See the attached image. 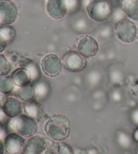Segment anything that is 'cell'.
<instances>
[{
    "label": "cell",
    "instance_id": "cell-1",
    "mask_svg": "<svg viewBox=\"0 0 138 154\" xmlns=\"http://www.w3.org/2000/svg\"><path fill=\"white\" fill-rule=\"evenodd\" d=\"M44 130L49 138L55 141H64L70 135V121L63 114H55L46 121Z\"/></svg>",
    "mask_w": 138,
    "mask_h": 154
},
{
    "label": "cell",
    "instance_id": "cell-2",
    "mask_svg": "<svg viewBox=\"0 0 138 154\" xmlns=\"http://www.w3.org/2000/svg\"><path fill=\"white\" fill-rule=\"evenodd\" d=\"M8 128L11 132H14L24 138L34 135L38 130L37 122L36 119L26 114H22L8 122Z\"/></svg>",
    "mask_w": 138,
    "mask_h": 154
},
{
    "label": "cell",
    "instance_id": "cell-3",
    "mask_svg": "<svg viewBox=\"0 0 138 154\" xmlns=\"http://www.w3.org/2000/svg\"><path fill=\"white\" fill-rule=\"evenodd\" d=\"M86 12L92 20L103 23L109 18L112 8L108 0H90L86 5Z\"/></svg>",
    "mask_w": 138,
    "mask_h": 154
},
{
    "label": "cell",
    "instance_id": "cell-4",
    "mask_svg": "<svg viewBox=\"0 0 138 154\" xmlns=\"http://www.w3.org/2000/svg\"><path fill=\"white\" fill-rule=\"evenodd\" d=\"M115 34L118 39L125 43H131L136 39L138 35L137 26L134 21L123 19L116 24Z\"/></svg>",
    "mask_w": 138,
    "mask_h": 154
},
{
    "label": "cell",
    "instance_id": "cell-5",
    "mask_svg": "<svg viewBox=\"0 0 138 154\" xmlns=\"http://www.w3.org/2000/svg\"><path fill=\"white\" fill-rule=\"evenodd\" d=\"M75 45L77 51L86 59L94 57L98 53V41L90 35H81L76 38Z\"/></svg>",
    "mask_w": 138,
    "mask_h": 154
},
{
    "label": "cell",
    "instance_id": "cell-6",
    "mask_svg": "<svg viewBox=\"0 0 138 154\" xmlns=\"http://www.w3.org/2000/svg\"><path fill=\"white\" fill-rule=\"evenodd\" d=\"M63 66L71 72L82 71L86 66L87 62L85 57L77 51H70L63 55L62 59Z\"/></svg>",
    "mask_w": 138,
    "mask_h": 154
},
{
    "label": "cell",
    "instance_id": "cell-7",
    "mask_svg": "<svg viewBox=\"0 0 138 154\" xmlns=\"http://www.w3.org/2000/svg\"><path fill=\"white\" fill-rule=\"evenodd\" d=\"M18 16V7L12 0H0V23L4 25L14 23Z\"/></svg>",
    "mask_w": 138,
    "mask_h": 154
},
{
    "label": "cell",
    "instance_id": "cell-8",
    "mask_svg": "<svg viewBox=\"0 0 138 154\" xmlns=\"http://www.w3.org/2000/svg\"><path fill=\"white\" fill-rule=\"evenodd\" d=\"M62 59L54 54H47L43 57L41 62L43 72L49 77L57 76L62 72Z\"/></svg>",
    "mask_w": 138,
    "mask_h": 154
},
{
    "label": "cell",
    "instance_id": "cell-9",
    "mask_svg": "<svg viewBox=\"0 0 138 154\" xmlns=\"http://www.w3.org/2000/svg\"><path fill=\"white\" fill-rule=\"evenodd\" d=\"M5 153L6 154H20L22 153L26 140L20 134L10 132L4 139Z\"/></svg>",
    "mask_w": 138,
    "mask_h": 154
},
{
    "label": "cell",
    "instance_id": "cell-10",
    "mask_svg": "<svg viewBox=\"0 0 138 154\" xmlns=\"http://www.w3.org/2000/svg\"><path fill=\"white\" fill-rule=\"evenodd\" d=\"M68 10L67 0H46V13L52 18L62 19L67 14Z\"/></svg>",
    "mask_w": 138,
    "mask_h": 154
},
{
    "label": "cell",
    "instance_id": "cell-11",
    "mask_svg": "<svg viewBox=\"0 0 138 154\" xmlns=\"http://www.w3.org/2000/svg\"><path fill=\"white\" fill-rule=\"evenodd\" d=\"M5 115L9 119H12L22 114L24 103L18 98L8 97L2 106Z\"/></svg>",
    "mask_w": 138,
    "mask_h": 154
},
{
    "label": "cell",
    "instance_id": "cell-12",
    "mask_svg": "<svg viewBox=\"0 0 138 154\" xmlns=\"http://www.w3.org/2000/svg\"><path fill=\"white\" fill-rule=\"evenodd\" d=\"M46 149V141L41 135H33L28 138L22 154H42Z\"/></svg>",
    "mask_w": 138,
    "mask_h": 154
},
{
    "label": "cell",
    "instance_id": "cell-13",
    "mask_svg": "<svg viewBox=\"0 0 138 154\" xmlns=\"http://www.w3.org/2000/svg\"><path fill=\"white\" fill-rule=\"evenodd\" d=\"M16 86L21 87L30 84L32 77L30 71L25 67H20L13 70L10 75Z\"/></svg>",
    "mask_w": 138,
    "mask_h": 154
},
{
    "label": "cell",
    "instance_id": "cell-14",
    "mask_svg": "<svg viewBox=\"0 0 138 154\" xmlns=\"http://www.w3.org/2000/svg\"><path fill=\"white\" fill-rule=\"evenodd\" d=\"M121 9L131 20L138 22V0H123Z\"/></svg>",
    "mask_w": 138,
    "mask_h": 154
},
{
    "label": "cell",
    "instance_id": "cell-15",
    "mask_svg": "<svg viewBox=\"0 0 138 154\" xmlns=\"http://www.w3.org/2000/svg\"><path fill=\"white\" fill-rule=\"evenodd\" d=\"M16 95L19 100L24 102L34 100L37 96L35 87L31 84H28L25 86L18 87V89L16 91Z\"/></svg>",
    "mask_w": 138,
    "mask_h": 154
},
{
    "label": "cell",
    "instance_id": "cell-16",
    "mask_svg": "<svg viewBox=\"0 0 138 154\" xmlns=\"http://www.w3.org/2000/svg\"><path fill=\"white\" fill-rule=\"evenodd\" d=\"M15 84L9 75L0 76V93L9 95L15 89Z\"/></svg>",
    "mask_w": 138,
    "mask_h": 154
},
{
    "label": "cell",
    "instance_id": "cell-17",
    "mask_svg": "<svg viewBox=\"0 0 138 154\" xmlns=\"http://www.w3.org/2000/svg\"><path fill=\"white\" fill-rule=\"evenodd\" d=\"M24 112L25 114L30 116L34 119L39 117L40 113V105L35 100L28 102H24Z\"/></svg>",
    "mask_w": 138,
    "mask_h": 154
},
{
    "label": "cell",
    "instance_id": "cell-18",
    "mask_svg": "<svg viewBox=\"0 0 138 154\" xmlns=\"http://www.w3.org/2000/svg\"><path fill=\"white\" fill-rule=\"evenodd\" d=\"M0 35L9 45L15 39L16 32L14 27L10 25H3L0 26Z\"/></svg>",
    "mask_w": 138,
    "mask_h": 154
},
{
    "label": "cell",
    "instance_id": "cell-19",
    "mask_svg": "<svg viewBox=\"0 0 138 154\" xmlns=\"http://www.w3.org/2000/svg\"><path fill=\"white\" fill-rule=\"evenodd\" d=\"M12 70V63L4 54H0V76H7Z\"/></svg>",
    "mask_w": 138,
    "mask_h": 154
},
{
    "label": "cell",
    "instance_id": "cell-20",
    "mask_svg": "<svg viewBox=\"0 0 138 154\" xmlns=\"http://www.w3.org/2000/svg\"><path fill=\"white\" fill-rule=\"evenodd\" d=\"M117 141L118 144L123 148H125V149L130 147L131 145V137L125 132H121L118 133Z\"/></svg>",
    "mask_w": 138,
    "mask_h": 154
},
{
    "label": "cell",
    "instance_id": "cell-21",
    "mask_svg": "<svg viewBox=\"0 0 138 154\" xmlns=\"http://www.w3.org/2000/svg\"><path fill=\"white\" fill-rule=\"evenodd\" d=\"M57 154H74L72 148L68 143L61 141L57 143Z\"/></svg>",
    "mask_w": 138,
    "mask_h": 154
},
{
    "label": "cell",
    "instance_id": "cell-22",
    "mask_svg": "<svg viewBox=\"0 0 138 154\" xmlns=\"http://www.w3.org/2000/svg\"><path fill=\"white\" fill-rule=\"evenodd\" d=\"M131 120L135 125L138 126V108L135 109L131 113Z\"/></svg>",
    "mask_w": 138,
    "mask_h": 154
},
{
    "label": "cell",
    "instance_id": "cell-23",
    "mask_svg": "<svg viewBox=\"0 0 138 154\" xmlns=\"http://www.w3.org/2000/svg\"><path fill=\"white\" fill-rule=\"evenodd\" d=\"M7 45L8 44L6 43V41H5L4 38L2 37L1 35H0V54H2V52L5 50Z\"/></svg>",
    "mask_w": 138,
    "mask_h": 154
},
{
    "label": "cell",
    "instance_id": "cell-24",
    "mask_svg": "<svg viewBox=\"0 0 138 154\" xmlns=\"http://www.w3.org/2000/svg\"><path fill=\"white\" fill-rule=\"evenodd\" d=\"M5 153V147H4V140L0 138V154Z\"/></svg>",
    "mask_w": 138,
    "mask_h": 154
},
{
    "label": "cell",
    "instance_id": "cell-25",
    "mask_svg": "<svg viewBox=\"0 0 138 154\" xmlns=\"http://www.w3.org/2000/svg\"><path fill=\"white\" fill-rule=\"evenodd\" d=\"M133 139L137 143H138V126L135 129V131L133 133Z\"/></svg>",
    "mask_w": 138,
    "mask_h": 154
},
{
    "label": "cell",
    "instance_id": "cell-26",
    "mask_svg": "<svg viewBox=\"0 0 138 154\" xmlns=\"http://www.w3.org/2000/svg\"><path fill=\"white\" fill-rule=\"evenodd\" d=\"M6 97H5V95L3 94V93H0V107L3 106V104L4 103L5 100H6Z\"/></svg>",
    "mask_w": 138,
    "mask_h": 154
},
{
    "label": "cell",
    "instance_id": "cell-27",
    "mask_svg": "<svg viewBox=\"0 0 138 154\" xmlns=\"http://www.w3.org/2000/svg\"><path fill=\"white\" fill-rule=\"evenodd\" d=\"M5 118H8L6 117V116L5 115L4 112L2 108V107H0V121H2L3 122H4V120H5Z\"/></svg>",
    "mask_w": 138,
    "mask_h": 154
},
{
    "label": "cell",
    "instance_id": "cell-28",
    "mask_svg": "<svg viewBox=\"0 0 138 154\" xmlns=\"http://www.w3.org/2000/svg\"><path fill=\"white\" fill-rule=\"evenodd\" d=\"M42 154H57V153L55 152H54L53 150L48 149V150H45Z\"/></svg>",
    "mask_w": 138,
    "mask_h": 154
},
{
    "label": "cell",
    "instance_id": "cell-29",
    "mask_svg": "<svg viewBox=\"0 0 138 154\" xmlns=\"http://www.w3.org/2000/svg\"><path fill=\"white\" fill-rule=\"evenodd\" d=\"M3 129H4V125H3V122L2 121H0V134L3 132Z\"/></svg>",
    "mask_w": 138,
    "mask_h": 154
},
{
    "label": "cell",
    "instance_id": "cell-30",
    "mask_svg": "<svg viewBox=\"0 0 138 154\" xmlns=\"http://www.w3.org/2000/svg\"><path fill=\"white\" fill-rule=\"evenodd\" d=\"M136 154H138V147H137V151H136Z\"/></svg>",
    "mask_w": 138,
    "mask_h": 154
},
{
    "label": "cell",
    "instance_id": "cell-31",
    "mask_svg": "<svg viewBox=\"0 0 138 154\" xmlns=\"http://www.w3.org/2000/svg\"><path fill=\"white\" fill-rule=\"evenodd\" d=\"M137 32H138V25H137Z\"/></svg>",
    "mask_w": 138,
    "mask_h": 154
}]
</instances>
